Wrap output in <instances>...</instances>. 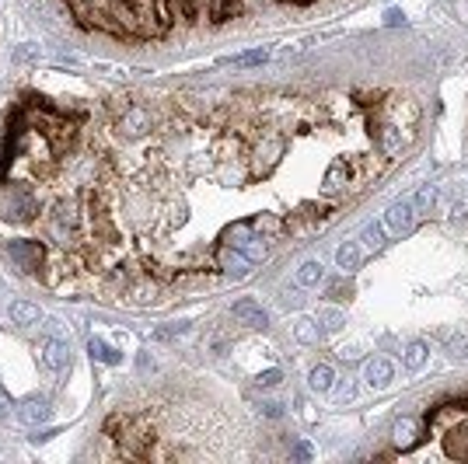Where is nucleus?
I'll return each instance as SVG.
<instances>
[{"label": "nucleus", "mask_w": 468, "mask_h": 464, "mask_svg": "<svg viewBox=\"0 0 468 464\" xmlns=\"http://www.w3.org/2000/svg\"><path fill=\"white\" fill-rule=\"evenodd\" d=\"M39 213V195L29 182H15L4 185V199H0V216L15 220V223H29Z\"/></svg>", "instance_id": "obj_1"}, {"label": "nucleus", "mask_w": 468, "mask_h": 464, "mask_svg": "<svg viewBox=\"0 0 468 464\" xmlns=\"http://www.w3.org/2000/svg\"><path fill=\"white\" fill-rule=\"evenodd\" d=\"M8 259L22 273L42 276V269H46V245L36 241V238H15V241H8Z\"/></svg>", "instance_id": "obj_2"}, {"label": "nucleus", "mask_w": 468, "mask_h": 464, "mask_svg": "<svg viewBox=\"0 0 468 464\" xmlns=\"http://www.w3.org/2000/svg\"><path fill=\"white\" fill-rule=\"evenodd\" d=\"M150 126H154L150 109H147V105H136V102H126L123 112L116 115V129H119L126 140H140V136H147Z\"/></svg>", "instance_id": "obj_3"}, {"label": "nucleus", "mask_w": 468, "mask_h": 464, "mask_svg": "<svg viewBox=\"0 0 468 464\" xmlns=\"http://www.w3.org/2000/svg\"><path fill=\"white\" fill-rule=\"evenodd\" d=\"M39 360H42V367H46L49 374L63 377V374L70 370V342H67L63 335H46V339H39Z\"/></svg>", "instance_id": "obj_4"}, {"label": "nucleus", "mask_w": 468, "mask_h": 464, "mask_svg": "<svg viewBox=\"0 0 468 464\" xmlns=\"http://www.w3.org/2000/svg\"><path fill=\"white\" fill-rule=\"evenodd\" d=\"M412 140V129L409 126H398V122H381V129L374 133V143H377V150H381V157L384 161H395V157H402V150H405V143Z\"/></svg>", "instance_id": "obj_5"}, {"label": "nucleus", "mask_w": 468, "mask_h": 464, "mask_svg": "<svg viewBox=\"0 0 468 464\" xmlns=\"http://www.w3.org/2000/svg\"><path fill=\"white\" fill-rule=\"evenodd\" d=\"M213 266L217 269H224L227 276H234V280H245L249 273H252V262H249V255L242 252V248H234V245H217L213 248Z\"/></svg>", "instance_id": "obj_6"}, {"label": "nucleus", "mask_w": 468, "mask_h": 464, "mask_svg": "<svg viewBox=\"0 0 468 464\" xmlns=\"http://www.w3.org/2000/svg\"><path fill=\"white\" fill-rule=\"evenodd\" d=\"M283 150H287L283 133H263V140H259L256 150H252V171H263V168L276 164V161L283 157Z\"/></svg>", "instance_id": "obj_7"}, {"label": "nucleus", "mask_w": 468, "mask_h": 464, "mask_svg": "<svg viewBox=\"0 0 468 464\" xmlns=\"http://www.w3.org/2000/svg\"><path fill=\"white\" fill-rule=\"evenodd\" d=\"M416 220H419V213H416L412 199H398V202H391L388 213H384V227H391L395 234H409V230L416 227Z\"/></svg>", "instance_id": "obj_8"}, {"label": "nucleus", "mask_w": 468, "mask_h": 464, "mask_svg": "<svg viewBox=\"0 0 468 464\" xmlns=\"http://www.w3.org/2000/svg\"><path fill=\"white\" fill-rule=\"evenodd\" d=\"M231 318L238 321V325H245V328H266V325H270V314H266V311H263V304H259V301H252V297L234 301Z\"/></svg>", "instance_id": "obj_9"}, {"label": "nucleus", "mask_w": 468, "mask_h": 464, "mask_svg": "<svg viewBox=\"0 0 468 464\" xmlns=\"http://www.w3.org/2000/svg\"><path fill=\"white\" fill-rule=\"evenodd\" d=\"M25 426H39V422H49V415H53V408H49V401L46 398H25L22 405H18V412H15Z\"/></svg>", "instance_id": "obj_10"}, {"label": "nucleus", "mask_w": 468, "mask_h": 464, "mask_svg": "<svg viewBox=\"0 0 468 464\" xmlns=\"http://www.w3.org/2000/svg\"><path fill=\"white\" fill-rule=\"evenodd\" d=\"M364 377H367V384L370 387H384V384H391V377H395V367L388 363V360H370L367 367H364Z\"/></svg>", "instance_id": "obj_11"}, {"label": "nucleus", "mask_w": 468, "mask_h": 464, "mask_svg": "<svg viewBox=\"0 0 468 464\" xmlns=\"http://www.w3.org/2000/svg\"><path fill=\"white\" fill-rule=\"evenodd\" d=\"M252 230H256V223H252V216L249 220H238V223H231L224 234H220V241L224 245H234V248H242L249 238H252Z\"/></svg>", "instance_id": "obj_12"}, {"label": "nucleus", "mask_w": 468, "mask_h": 464, "mask_svg": "<svg viewBox=\"0 0 468 464\" xmlns=\"http://www.w3.org/2000/svg\"><path fill=\"white\" fill-rule=\"evenodd\" d=\"M39 318H42L39 304H29V301H15L11 304V321L15 325H39Z\"/></svg>", "instance_id": "obj_13"}, {"label": "nucleus", "mask_w": 468, "mask_h": 464, "mask_svg": "<svg viewBox=\"0 0 468 464\" xmlns=\"http://www.w3.org/2000/svg\"><path fill=\"white\" fill-rule=\"evenodd\" d=\"M336 262H339V269H346V273L360 269V262H364V255H360V245H357V241H346V245H339V252H336Z\"/></svg>", "instance_id": "obj_14"}, {"label": "nucleus", "mask_w": 468, "mask_h": 464, "mask_svg": "<svg viewBox=\"0 0 468 464\" xmlns=\"http://www.w3.org/2000/svg\"><path fill=\"white\" fill-rule=\"evenodd\" d=\"M332 381H336V370L329 367V363H318L311 374H308V384H311V391H332Z\"/></svg>", "instance_id": "obj_15"}, {"label": "nucleus", "mask_w": 468, "mask_h": 464, "mask_svg": "<svg viewBox=\"0 0 468 464\" xmlns=\"http://www.w3.org/2000/svg\"><path fill=\"white\" fill-rule=\"evenodd\" d=\"M322 276H325L322 262H318V259H308V262L297 269V287H318V283H322Z\"/></svg>", "instance_id": "obj_16"}, {"label": "nucleus", "mask_w": 468, "mask_h": 464, "mask_svg": "<svg viewBox=\"0 0 468 464\" xmlns=\"http://www.w3.org/2000/svg\"><path fill=\"white\" fill-rule=\"evenodd\" d=\"M88 349H91V356H95L98 363H109V367L123 363V353H119V349H112V346H109V342H102V339H91V342H88Z\"/></svg>", "instance_id": "obj_17"}, {"label": "nucleus", "mask_w": 468, "mask_h": 464, "mask_svg": "<svg viewBox=\"0 0 468 464\" xmlns=\"http://www.w3.org/2000/svg\"><path fill=\"white\" fill-rule=\"evenodd\" d=\"M437 199H440V192H437V185H423L416 195H412V206H416V213L423 216V213H430L433 206H437Z\"/></svg>", "instance_id": "obj_18"}, {"label": "nucleus", "mask_w": 468, "mask_h": 464, "mask_svg": "<svg viewBox=\"0 0 468 464\" xmlns=\"http://www.w3.org/2000/svg\"><path fill=\"white\" fill-rule=\"evenodd\" d=\"M391 440H395L398 447H409V443L416 440V422H412V419H398V422L391 426Z\"/></svg>", "instance_id": "obj_19"}, {"label": "nucleus", "mask_w": 468, "mask_h": 464, "mask_svg": "<svg viewBox=\"0 0 468 464\" xmlns=\"http://www.w3.org/2000/svg\"><path fill=\"white\" fill-rule=\"evenodd\" d=\"M242 252L249 255V262H263L266 255H270V245H266V238H259V234H252L245 245H242Z\"/></svg>", "instance_id": "obj_20"}, {"label": "nucleus", "mask_w": 468, "mask_h": 464, "mask_svg": "<svg viewBox=\"0 0 468 464\" xmlns=\"http://www.w3.org/2000/svg\"><path fill=\"white\" fill-rule=\"evenodd\" d=\"M402 363H405V370H419V367L426 363V346H423V342H409Z\"/></svg>", "instance_id": "obj_21"}, {"label": "nucleus", "mask_w": 468, "mask_h": 464, "mask_svg": "<svg viewBox=\"0 0 468 464\" xmlns=\"http://www.w3.org/2000/svg\"><path fill=\"white\" fill-rule=\"evenodd\" d=\"M360 238H364V245H367V248H384V223H377V220H374V223H367Z\"/></svg>", "instance_id": "obj_22"}, {"label": "nucleus", "mask_w": 468, "mask_h": 464, "mask_svg": "<svg viewBox=\"0 0 468 464\" xmlns=\"http://www.w3.org/2000/svg\"><path fill=\"white\" fill-rule=\"evenodd\" d=\"M294 335H297V342H315V339H318V328H315L311 318H301V321L294 325Z\"/></svg>", "instance_id": "obj_23"}, {"label": "nucleus", "mask_w": 468, "mask_h": 464, "mask_svg": "<svg viewBox=\"0 0 468 464\" xmlns=\"http://www.w3.org/2000/svg\"><path fill=\"white\" fill-rule=\"evenodd\" d=\"M266 60H270V53H266V49H252V53L234 56V67H259V63H266Z\"/></svg>", "instance_id": "obj_24"}, {"label": "nucleus", "mask_w": 468, "mask_h": 464, "mask_svg": "<svg viewBox=\"0 0 468 464\" xmlns=\"http://www.w3.org/2000/svg\"><path fill=\"white\" fill-rule=\"evenodd\" d=\"M318 318H322V321H325V328H332V332H336V328H339V325L346 321V318H343V311H332V307L318 311Z\"/></svg>", "instance_id": "obj_25"}, {"label": "nucleus", "mask_w": 468, "mask_h": 464, "mask_svg": "<svg viewBox=\"0 0 468 464\" xmlns=\"http://www.w3.org/2000/svg\"><path fill=\"white\" fill-rule=\"evenodd\" d=\"M182 332H189V325H171V328H157V332H154V339H157V342H168V339H175V335H182Z\"/></svg>", "instance_id": "obj_26"}, {"label": "nucleus", "mask_w": 468, "mask_h": 464, "mask_svg": "<svg viewBox=\"0 0 468 464\" xmlns=\"http://www.w3.org/2000/svg\"><path fill=\"white\" fill-rule=\"evenodd\" d=\"M280 381H283V374H280V370H266V374H259V377H256V384H259V387H276Z\"/></svg>", "instance_id": "obj_27"}, {"label": "nucleus", "mask_w": 468, "mask_h": 464, "mask_svg": "<svg viewBox=\"0 0 468 464\" xmlns=\"http://www.w3.org/2000/svg\"><path fill=\"white\" fill-rule=\"evenodd\" d=\"M263 412H266L270 419H280V415H283V405H280V401H263Z\"/></svg>", "instance_id": "obj_28"}, {"label": "nucleus", "mask_w": 468, "mask_h": 464, "mask_svg": "<svg viewBox=\"0 0 468 464\" xmlns=\"http://www.w3.org/2000/svg\"><path fill=\"white\" fill-rule=\"evenodd\" d=\"M353 394H357V387H353V384H350V381H346V384H343V387H339V391H336V401H350V398H353Z\"/></svg>", "instance_id": "obj_29"}, {"label": "nucleus", "mask_w": 468, "mask_h": 464, "mask_svg": "<svg viewBox=\"0 0 468 464\" xmlns=\"http://www.w3.org/2000/svg\"><path fill=\"white\" fill-rule=\"evenodd\" d=\"M290 454H294V457H301V461H308V457H311V447H308V443H304V440H297V443H294V450H290Z\"/></svg>", "instance_id": "obj_30"}, {"label": "nucleus", "mask_w": 468, "mask_h": 464, "mask_svg": "<svg viewBox=\"0 0 468 464\" xmlns=\"http://www.w3.org/2000/svg\"><path fill=\"white\" fill-rule=\"evenodd\" d=\"M360 349H364V346H357V342H353V346H346V349H343L339 356H343V360H360V356H364Z\"/></svg>", "instance_id": "obj_31"}, {"label": "nucleus", "mask_w": 468, "mask_h": 464, "mask_svg": "<svg viewBox=\"0 0 468 464\" xmlns=\"http://www.w3.org/2000/svg\"><path fill=\"white\" fill-rule=\"evenodd\" d=\"M11 408H15V405H11V398H8V394H0V419H8V415H11Z\"/></svg>", "instance_id": "obj_32"}]
</instances>
